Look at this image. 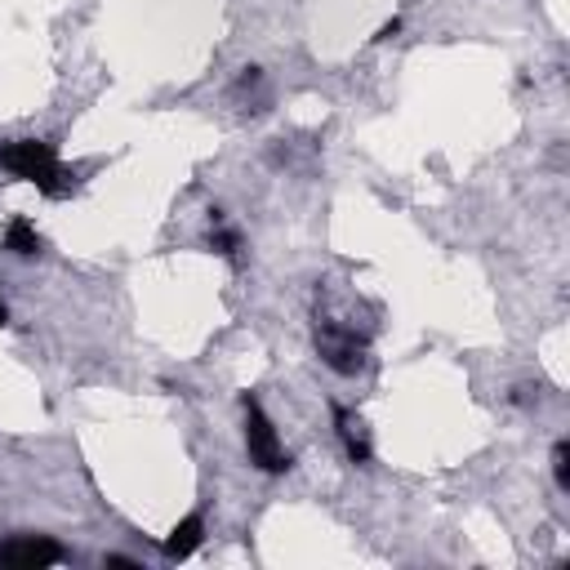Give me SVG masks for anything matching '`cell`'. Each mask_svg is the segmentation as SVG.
<instances>
[{
  "label": "cell",
  "mask_w": 570,
  "mask_h": 570,
  "mask_svg": "<svg viewBox=\"0 0 570 570\" xmlns=\"http://www.w3.org/2000/svg\"><path fill=\"white\" fill-rule=\"evenodd\" d=\"M200 539H205V521H200V512H187V517L169 530L165 557H169V561H183V557H191V552L200 548Z\"/></svg>",
  "instance_id": "6"
},
{
  "label": "cell",
  "mask_w": 570,
  "mask_h": 570,
  "mask_svg": "<svg viewBox=\"0 0 570 570\" xmlns=\"http://www.w3.org/2000/svg\"><path fill=\"white\" fill-rule=\"evenodd\" d=\"M396 31H401V18H392V22H383V27H379V36H374V40H392V36H396Z\"/></svg>",
  "instance_id": "10"
},
{
  "label": "cell",
  "mask_w": 570,
  "mask_h": 570,
  "mask_svg": "<svg viewBox=\"0 0 570 570\" xmlns=\"http://www.w3.org/2000/svg\"><path fill=\"white\" fill-rule=\"evenodd\" d=\"M240 405H245V450H249V463L263 468V472H285L289 468V454H285L272 419L263 414V405L254 396H245Z\"/></svg>",
  "instance_id": "2"
},
{
  "label": "cell",
  "mask_w": 570,
  "mask_h": 570,
  "mask_svg": "<svg viewBox=\"0 0 570 570\" xmlns=\"http://www.w3.org/2000/svg\"><path fill=\"white\" fill-rule=\"evenodd\" d=\"M316 352L338 374H356L365 365V338H356V330L343 321H316Z\"/></svg>",
  "instance_id": "3"
},
{
  "label": "cell",
  "mask_w": 570,
  "mask_h": 570,
  "mask_svg": "<svg viewBox=\"0 0 570 570\" xmlns=\"http://www.w3.org/2000/svg\"><path fill=\"white\" fill-rule=\"evenodd\" d=\"M209 249L223 254L227 263H240V232H232L218 209H214V218H209Z\"/></svg>",
  "instance_id": "8"
},
{
  "label": "cell",
  "mask_w": 570,
  "mask_h": 570,
  "mask_svg": "<svg viewBox=\"0 0 570 570\" xmlns=\"http://www.w3.org/2000/svg\"><path fill=\"white\" fill-rule=\"evenodd\" d=\"M107 566H120V570H138L129 557H107Z\"/></svg>",
  "instance_id": "11"
},
{
  "label": "cell",
  "mask_w": 570,
  "mask_h": 570,
  "mask_svg": "<svg viewBox=\"0 0 570 570\" xmlns=\"http://www.w3.org/2000/svg\"><path fill=\"white\" fill-rule=\"evenodd\" d=\"M0 325H9V307H4V298H0Z\"/></svg>",
  "instance_id": "12"
},
{
  "label": "cell",
  "mask_w": 570,
  "mask_h": 570,
  "mask_svg": "<svg viewBox=\"0 0 570 570\" xmlns=\"http://www.w3.org/2000/svg\"><path fill=\"white\" fill-rule=\"evenodd\" d=\"M552 476L561 490H570V441H557L552 445Z\"/></svg>",
  "instance_id": "9"
},
{
  "label": "cell",
  "mask_w": 570,
  "mask_h": 570,
  "mask_svg": "<svg viewBox=\"0 0 570 570\" xmlns=\"http://www.w3.org/2000/svg\"><path fill=\"white\" fill-rule=\"evenodd\" d=\"M0 174H9V178H18V183H31V187H40L45 196H67V191H71V174L62 169L53 142H40V138L4 142V147H0Z\"/></svg>",
  "instance_id": "1"
},
{
  "label": "cell",
  "mask_w": 570,
  "mask_h": 570,
  "mask_svg": "<svg viewBox=\"0 0 570 570\" xmlns=\"http://www.w3.org/2000/svg\"><path fill=\"white\" fill-rule=\"evenodd\" d=\"M334 428H338V441H343L347 459H352V463H370V436H365V423H361L352 410L334 405Z\"/></svg>",
  "instance_id": "5"
},
{
  "label": "cell",
  "mask_w": 570,
  "mask_h": 570,
  "mask_svg": "<svg viewBox=\"0 0 570 570\" xmlns=\"http://www.w3.org/2000/svg\"><path fill=\"white\" fill-rule=\"evenodd\" d=\"M62 561V543L45 539V534H13L0 543V566L9 570H45Z\"/></svg>",
  "instance_id": "4"
},
{
  "label": "cell",
  "mask_w": 570,
  "mask_h": 570,
  "mask_svg": "<svg viewBox=\"0 0 570 570\" xmlns=\"http://www.w3.org/2000/svg\"><path fill=\"white\" fill-rule=\"evenodd\" d=\"M4 249L18 254V258H31V254L45 249V240H40V232H36L27 218H9V227H4Z\"/></svg>",
  "instance_id": "7"
}]
</instances>
